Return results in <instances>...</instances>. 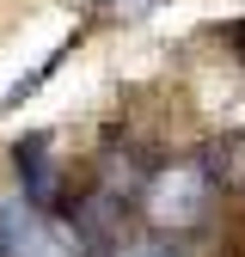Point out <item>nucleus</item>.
<instances>
[{
	"label": "nucleus",
	"mask_w": 245,
	"mask_h": 257,
	"mask_svg": "<svg viewBox=\"0 0 245 257\" xmlns=\"http://www.w3.org/2000/svg\"><path fill=\"white\" fill-rule=\"evenodd\" d=\"M214 202V178L202 159H184V166H166V172H153L147 190H141V208L147 220L160 233H184V227H196V220L208 214Z\"/></svg>",
	"instance_id": "nucleus-1"
},
{
	"label": "nucleus",
	"mask_w": 245,
	"mask_h": 257,
	"mask_svg": "<svg viewBox=\"0 0 245 257\" xmlns=\"http://www.w3.org/2000/svg\"><path fill=\"white\" fill-rule=\"evenodd\" d=\"M13 166H19V196H31V202H37V208H49L55 202V153H49V135H25L19 147H13Z\"/></svg>",
	"instance_id": "nucleus-2"
},
{
	"label": "nucleus",
	"mask_w": 245,
	"mask_h": 257,
	"mask_svg": "<svg viewBox=\"0 0 245 257\" xmlns=\"http://www.w3.org/2000/svg\"><path fill=\"white\" fill-rule=\"evenodd\" d=\"M116 257H184V251H172L166 239H135V245H122Z\"/></svg>",
	"instance_id": "nucleus-3"
},
{
	"label": "nucleus",
	"mask_w": 245,
	"mask_h": 257,
	"mask_svg": "<svg viewBox=\"0 0 245 257\" xmlns=\"http://www.w3.org/2000/svg\"><path fill=\"white\" fill-rule=\"evenodd\" d=\"M233 37H239V43H233V49H239V61H245V25H239V31H233Z\"/></svg>",
	"instance_id": "nucleus-4"
}]
</instances>
